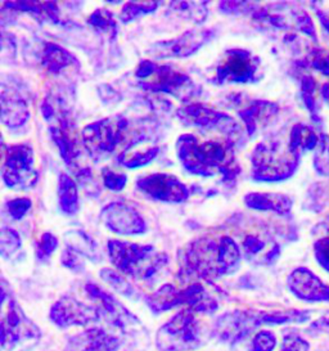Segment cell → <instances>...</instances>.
I'll return each mask as SVG.
<instances>
[{
	"label": "cell",
	"mask_w": 329,
	"mask_h": 351,
	"mask_svg": "<svg viewBox=\"0 0 329 351\" xmlns=\"http://www.w3.org/2000/svg\"><path fill=\"white\" fill-rule=\"evenodd\" d=\"M239 251L230 238L219 242L201 239L188 250L185 264L189 271L204 279L219 278L236 267Z\"/></svg>",
	"instance_id": "cell-1"
},
{
	"label": "cell",
	"mask_w": 329,
	"mask_h": 351,
	"mask_svg": "<svg viewBox=\"0 0 329 351\" xmlns=\"http://www.w3.org/2000/svg\"><path fill=\"white\" fill-rule=\"evenodd\" d=\"M0 317V341L4 350H30L40 340L39 328L23 314L4 287L1 291Z\"/></svg>",
	"instance_id": "cell-2"
},
{
	"label": "cell",
	"mask_w": 329,
	"mask_h": 351,
	"mask_svg": "<svg viewBox=\"0 0 329 351\" xmlns=\"http://www.w3.org/2000/svg\"><path fill=\"white\" fill-rule=\"evenodd\" d=\"M110 255L116 268L142 280L154 279L167 264V258L162 254H157L149 246L123 243L119 241L110 242Z\"/></svg>",
	"instance_id": "cell-3"
},
{
	"label": "cell",
	"mask_w": 329,
	"mask_h": 351,
	"mask_svg": "<svg viewBox=\"0 0 329 351\" xmlns=\"http://www.w3.org/2000/svg\"><path fill=\"white\" fill-rule=\"evenodd\" d=\"M180 160L186 169L199 176L215 174L214 169H226L232 161V151L219 142H199L193 135H184L178 145Z\"/></svg>",
	"instance_id": "cell-4"
},
{
	"label": "cell",
	"mask_w": 329,
	"mask_h": 351,
	"mask_svg": "<svg viewBox=\"0 0 329 351\" xmlns=\"http://www.w3.org/2000/svg\"><path fill=\"white\" fill-rule=\"evenodd\" d=\"M301 155L289 145L270 142L258 145L254 152V173L258 180L280 182L293 176L300 165Z\"/></svg>",
	"instance_id": "cell-5"
},
{
	"label": "cell",
	"mask_w": 329,
	"mask_h": 351,
	"mask_svg": "<svg viewBox=\"0 0 329 351\" xmlns=\"http://www.w3.org/2000/svg\"><path fill=\"white\" fill-rule=\"evenodd\" d=\"M156 343L160 351H189L198 349L201 335L192 310L178 313L157 332Z\"/></svg>",
	"instance_id": "cell-6"
},
{
	"label": "cell",
	"mask_w": 329,
	"mask_h": 351,
	"mask_svg": "<svg viewBox=\"0 0 329 351\" xmlns=\"http://www.w3.org/2000/svg\"><path fill=\"white\" fill-rule=\"evenodd\" d=\"M86 292L93 301L97 302V309L99 311L101 317L107 320L112 327L121 330L123 333H129L136 330L141 323L136 319L129 310L120 304L111 295L104 292L95 285H88Z\"/></svg>",
	"instance_id": "cell-7"
},
{
	"label": "cell",
	"mask_w": 329,
	"mask_h": 351,
	"mask_svg": "<svg viewBox=\"0 0 329 351\" xmlns=\"http://www.w3.org/2000/svg\"><path fill=\"white\" fill-rule=\"evenodd\" d=\"M261 324H264L263 311L236 310L226 313L216 322L215 335L224 342L234 343Z\"/></svg>",
	"instance_id": "cell-8"
},
{
	"label": "cell",
	"mask_w": 329,
	"mask_h": 351,
	"mask_svg": "<svg viewBox=\"0 0 329 351\" xmlns=\"http://www.w3.org/2000/svg\"><path fill=\"white\" fill-rule=\"evenodd\" d=\"M101 318L97 306H88L73 298H62L51 309V319L61 328L88 326Z\"/></svg>",
	"instance_id": "cell-9"
},
{
	"label": "cell",
	"mask_w": 329,
	"mask_h": 351,
	"mask_svg": "<svg viewBox=\"0 0 329 351\" xmlns=\"http://www.w3.org/2000/svg\"><path fill=\"white\" fill-rule=\"evenodd\" d=\"M138 189L147 197L166 202H182L188 197L186 186L174 176L164 174L141 178L138 180Z\"/></svg>",
	"instance_id": "cell-10"
},
{
	"label": "cell",
	"mask_w": 329,
	"mask_h": 351,
	"mask_svg": "<svg viewBox=\"0 0 329 351\" xmlns=\"http://www.w3.org/2000/svg\"><path fill=\"white\" fill-rule=\"evenodd\" d=\"M257 58L245 51H232L217 67V77L220 82L249 83L255 82L257 73Z\"/></svg>",
	"instance_id": "cell-11"
},
{
	"label": "cell",
	"mask_w": 329,
	"mask_h": 351,
	"mask_svg": "<svg viewBox=\"0 0 329 351\" xmlns=\"http://www.w3.org/2000/svg\"><path fill=\"white\" fill-rule=\"evenodd\" d=\"M288 287L300 300L310 302H329L328 285L321 282V279L308 269H295L288 277Z\"/></svg>",
	"instance_id": "cell-12"
},
{
	"label": "cell",
	"mask_w": 329,
	"mask_h": 351,
	"mask_svg": "<svg viewBox=\"0 0 329 351\" xmlns=\"http://www.w3.org/2000/svg\"><path fill=\"white\" fill-rule=\"evenodd\" d=\"M34 165L32 149L26 145H13L4 164V179L10 186H31ZM35 179V178H34Z\"/></svg>",
	"instance_id": "cell-13"
},
{
	"label": "cell",
	"mask_w": 329,
	"mask_h": 351,
	"mask_svg": "<svg viewBox=\"0 0 329 351\" xmlns=\"http://www.w3.org/2000/svg\"><path fill=\"white\" fill-rule=\"evenodd\" d=\"M102 217L107 227L120 234H139L145 229L142 217L133 208L123 204H112L106 207L103 210Z\"/></svg>",
	"instance_id": "cell-14"
},
{
	"label": "cell",
	"mask_w": 329,
	"mask_h": 351,
	"mask_svg": "<svg viewBox=\"0 0 329 351\" xmlns=\"http://www.w3.org/2000/svg\"><path fill=\"white\" fill-rule=\"evenodd\" d=\"M120 341L102 328H89L69 340L66 351H119Z\"/></svg>",
	"instance_id": "cell-15"
},
{
	"label": "cell",
	"mask_w": 329,
	"mask_h": 351,
	"mask_svg": "<svg viewBox=\"0 0 329 351\" xmlns=\"http://www.w3.org/2000/svg\"><path fill=\"white\" fill-rule=\"evenodd\" d=\"M112 123V120H104L99 124L90 125L84 130L86 142H92L103 151L112 149L120 134V125Z\"/></svg>",
	"instance_id": "cell-16"
},
{
	"label": "cell",
	"mask_w": 329,
	"mask_h": 351,
	"mask_svg": "<svg viewBox=\"0 0 329 351\" xmlns=\"http://www.w3.org/2000/svg\"><path fill=\"white\" fill-rule=\"evenodd\" d=\"M246 204L255 210L274 211L282 215L292 208V199L282 193H252L246 197Z\"/></svg>",
	"instance_id": "cell-17"
},
{
	"label": "cell",
	"mask_w": 329,
	"mask_h": 351,
	"mask_svg": "<svg viewBox=\"0 0 329 351\" xmlns=\"http://www.w3.org/2000/svg\"><path fill=\"white\" fill-rule=\"evenodd\" d=\"M183 305H186L188 309L197 313H214L217 310V301L212 298L204 286L201 285H192L183 289Z\"/></svg>",
	"instance_id": "cell-18"
},
{
	"label": "cell",
	"mask_w": 329,
	"mask_h": 351,
	"mask_svg": "<svg viewBox=\"0 0 329 351\" xmlns=\"http://www.w3.org/2000/svg\"><path fill=\"white\" fill-rule=\"evenodd\" d=\"M147 305L154 314H160L175 306L183 305V292L171 285H164L147 299Z\"/></svg>",
	"instance_id": "cell-19"
},
{
	"label": "cell",
	"mask_w": 329,
	"mask_h": 351,
	"mask_svg": "<svg viewBox=\"0 0 329 351\" xmlns=\"http://www.w3.org/2000/svg\"><path fill=\"white\" fill-rule=\"evenodd\" d=\"M319 143V136L315 132L306 125H295L291 130L289 142L288 145L292 151H295L298 155H302L308 151L315 149Z\"/></svg>",
	"instance_id": "cell-20"
},
{
	"label": "cell",
	"mask_w": 329,
	"mask_h": 351,
	"mask_svg": "<svg viewBox=\"0 0 329 351\" xmlns=\"http://www.w3.org/2000/svg\"><path fill=\"white\" fill-rule=\"evenodd\" d=\"M29 117L26 104L19 98H3V119L8 125H21Z\"/></svg>",
	"instance_id": "cell-21"
},
{
	"label": "cell",
	"mask_w": 329,
	"mask_h": 351,
	"mask_svg": "<svg viewBox=\"0 0 329 351\" xmlns=\"http://www.w3.org/2000/svg\"><path fill=\"white\" fill-rule=\"evenodd\" d=\"M313 165L319 176H329V135L319 136V143L314 149Z\"/></svg>",
	"instance_id": "cell-22"
},
{
	"label": "cell",
	"mask_w": 329,
	"mask_h": 351,
	"mask_svg": "<svg viewBox=\"0 0 329 351\" xmlns=\"http://www.w3.org/2000/svg\"><path fill=\"white\" fill-rule=\"evenodd\" d=\"M315 80L314 77H311L310 75L304 76L302 79V99H304V104L306 106V110H308L310 114H311V119L317 123H320V114H319V106L315 101Z\"/></svg>",
	"instance_id": "cell-23"
},
{
	"label": "cell",
	"mask_w": 329,
	"mask_h": 351,
	"mask_svg": "<svg viewBox=\"0 0 329 351\" xmlns=\"http://www.w3.org/2000/svg\"><path fill=\"white\" fill-rule=\"evenodd\" d=\"M101 277H102L107 283H110L112 286L113 289H116L117 292H120L123 296L126 298H133L135 296V291L130 283H127L125 279L119 276L117 273H114L110 269H104L101 271Z\"/></svg>",
	"instance_id": "cell-24"
},
{
	"label": "cell",
	"mask_w": 329,
	"mask_h": 351,
	"mask_svg": "<svg viewBox=\"0 0 329 351\" xmlns=\"http://www.w3.org/2000/svg\"><path fill=\"white\" fill-rule=\"evenodd\" d=\"M206 32H201L198 39L201 36H204ZM174 43L175 44H166V51H167V53H170L169 56H188L189 51L185 47H189L192 51H195V49H197V45L198 47L202 45V42H197L193 38V35H186V36L184 35L183 38L178 39Z\"/></svg>",
	"instance_id": "cell-25"
},
{
	"label": "cell",
	"mask_w": 329,
	"mask_h": 351,
	"mask_svg": "<svg viewBox=\"0 0 329 351\" xmlns=\"http://www.w3.org/2000/svg\"><path fill=\"white\" fill-rule=\"evenodd\" d=\"M61 205L66 213L76 210V189L71 180L66 176H61Z\"/></svg>",
	"instance_id": "cell-26"
},
{
	"label": "cell",
	"mask_w": 329,
	"mask_h": 351,
	"mask_svg": "<svg viewBox=\"0 0 329 351\" xmlns=\"http://www.w3.org/2000/svg\"><path fill=\"white\" fill-rule=\"evenodd\" d=\"M277 345L276 336L270 330L258 332L252 341L251 351H273Z\"/></svg>",
	"instance_id": "cell-27"
},
{
	"label": "cell",
	"mask_w": 329,
	"mask_h": 351,
	"mask_svg": "<svg viewBox=\"0 0 329 351\" xmlns=\"http://www.w3.org/2000/svg\"><path fill=\"white\" fill-rule=\"evenodd\" d=\"M314 255L319 265L329 273V236L320 237L314 242Z\"/></svg>",
	"instance_id": "cell-28"
},
{
	"label": "cell",
	"mask_w": 329,
	"mask_h": 351,
	"mask_svg": "<svg viewBox=\"0 0 329 351\" xmlns=\"http://www.w3.org/2000/svg\"><path fill=\"white\" fill-rule=\"evenodd\" d=\"M280 351H308V343L296 335H288L284 337Z\"/></svg>",
	"instance_id": "cell-29"
},
{
	"label": "cell",
	"mask_w": 329,
	"mask_h": 351,
	"mask_svg": "<svg viewBox=\"0 0 329 351\" xmlns=\"http://www.w3.org/2000/svg\"><path fill=\"white\" fill-rule=\"evenodd\" d=\"M56 247H57L56 238L51 236V234H45L44 238L41 239L40 248H39V258H48Z\"/></svg>",
	"instance_id": "cell-30"
},
{
	"label": "cell",
	"mask_w": 329,
	"mask_h": 351,
	"mask_svg": "<svg viewBox=\"0 0 329 351\" xmlns=\"http://www.w3.org/2000/svg\"><path fill=\"white\" fill-rule=\"evenodd\" d=\"M51 54H48V56H49V58H51V69H54V66L62 67V66H64L63 63L69 62L70 57L67 56V53L63 52L58 47H53V45H51Z\"/></svg>",
	"instance_id": "cell-31"
},
{
	"label": "cell",
	"mask_w": 329,
	"mask_h": 351,
	"mask_svg": "<svg viewBox=\"0 0 329 351\" xmlns=\"http://www.w3.org/2000/svg\"><path fill=\"white\" fill-rule=\"evenodd\" d=\"M30 201L27 199H17V201H13L12 204H10V214L16 219H20L23 217V214L29 210L30 207Z\"/></svg>",
	"instance_id": "cell-32"
},
{
	"label": "cell",
	"mask_w": 329,
	"mask_h": 351,
	"mask_svg": "<svg viewBox=\"0 0 329 351\" xmlns=\"http://www.w3.org/2000/svg\"><path fill=\"white\" fill-rule=\"evenodd\" d=\"M125 183H126V178L123 176H116L113 173L106 176V186H110L111 189L119 191L125 186Z\"/></svg>",
	"instance_id": "cell-33"
},
{
	"label": "cell",
	"mask_w": 329,
	"mask_h": 351,
	"mask_svg": "<svg viewBox=\"0 0 329 351\" xmlns=\"http://www.w3.org/2000/svg\"><path fill=\"white\" fill-rule=\"evenodd\" d=\"M315 233H319L321 237H328L329 217H326L321 223H319L318 227L315 228Z\"/></svg>",
	"instance_id": "cell-34"
},
{
	"label": "cell",
	"mask_w": 329,
	"mask_h": 351,
	"mask_svg": "<svg viewBox=\"0 0 329 351\" xmlns=\"http://www.w3.org/2000/svg\"><path fill=\"white\" fill-rule=\"evenodd\" d=\"M317 16H318L319 21L321 23L323 29L329 34V16L324 12L317 11Z\"/></svg>",
	"instance_id": "cell-35"
},
{
	"label": "cell",
	"mask_w": 329,
	"mask_h": 351,
	"mask_svg": "<svg viewBox=\"0 0 329 351\" xmlns=\"http://www.w3.org/2000/svg\"><path fill=\"white\" fill-rule=\"evenodd\" d=\"M319 93L321 95L324 104H327L329 107V83L323 84L319 89Z\"/></svg>",
	"instance_id": "cell-36"
}]
</instances>
